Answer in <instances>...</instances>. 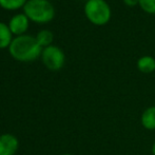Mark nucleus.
Returning <instances> with one entry per match:
<instances>
[{
	"mask_svg": "<svg viewBox=\"0 0 155 155\" xmlns=\"http://www.w3.org/2000/svg\"><path fill=\"white\" fill-rule=\"evenodd\" d=\"M124 1L128 6H135L137 3H139V0H124Z\"/></svg>",
	"mask_w": 155,
	"mask_h": 155,
	"instance_id": "nucleus-13",
	"label": "nucleus"
},
{
	"mask_svg": "<svg viewBox=\"0 0 155 155\" xmlns=\"http://www.w3.org/2000/svg\"><path fill=\"white\" fill-rule=\"evenodd\" d=\"M62 155H72V154H62Z\"/></svg>",
	"mask_w": 155,
	"mask_h": 155,
	"instance_id": "nucleus-15",
	"label": "nucleus"
},
{
	"mask_svg": "<svg viewBox=\"0 0 155 155\" xmlns=\"http://www.w3.org/2000/svg\"><path fill=\"white\" fill-rule=\"evenodd\" d=\"M43 64L51 71H58L63 67L65 61L64 53L56 45H49L45 48L41 53Z\"/></svg>",
	"mask_w": 155,
	"mask_h": 155,
	"instance_id": "nucleus-4",
	"label": "nucleus"
},
{
	"mask_svg": "<svg viewBox=\"0 0 155 155\" xmlns=\"http://www.w3.org/2000/svg\"><path fill=\"white\" fill-rule=\"evenodd\" d=\"M19 148V140L15 135L4 133L0 135V155H15Z\"/></svg>",
	"mask_w": 155,
	"mask_h": 155,
	"instance_id": "nucleus-5",
	"label": "nucleus"
},
{
	"mask_svg": "<svg viewBox=\"0 0 155 155\" xmlns=\"http://www.w3.org/2000/svg\"><path fill=\"white\" fill-rule=\"evenodd\" d=\"M36 40L41 48H47L49 45H51L52 41H53V34L49 30H42V31H40L37 34Z\"/></svg>",
	"mask_w": 155,
	"mask_h": 155,
	"instance_id": "nucleus-10",
	"label": "nucleus"
},
{
	"mask_svg": "<svg viewBox=\"0 0 155 155\" xmlns=\"http://www.w3.org/2000/svg\"><path fill=\"white\" fill-rule=\"evenodd\" d=\"M84 13L89 20L96 25H104L110 20L111 10L104 0H88L84 5Z\"/></svg>",
	"mask_w": 155,
	"mask_h": 155,
	"instance_id": "nucleus-3",
	"label": "nucleus"
},
{
	"mask_svg": "<svg viewBox=\"0 0 155 155\" xmlns=\"http://www.w3.org/2000/svg\"><path fill=\"white\" fill-rule=\"evenodd\" d=\"M25 14L29 19L37 23H45L54 18L55 10L48 0H29L23 6Z\"/></svg>",
	"mask_w": 155,
	"mask_h": 155,
	"instance_id": "nucleus-2",
	"label": "nucleus"
},
{
	"mask_svg": "<svg viewBox=\"0 0 155 155\" xmlns=\"http://www.w3.org/2000/svg\"><path fill=\"white\" fill-rule=\"evenodd\" d=\"M139 5L145 12L155 14V0H139Z\"/></svg>",
	"mask_w": 155,
	"mask_h": 155,
	"instance_id": "nucleus-12",
	"label": "nucleus"
},
{
	"mask_svg": "<svg viewBox=\"0 0 155 155\" xmlns=\"http://www.w3.org/2000/svg\"><path fill=\"white\" fill-rule=\"evenodd\" d=\"M151 152H152V154L155 155V141H154V143L152 145V149H151Z\"/></svg>",
	"mask_w": 155,
	"mask_h": 155,
	"instance_id": "nucleus-14",
	"label": "nucleus"
},
{
	"mask_svg": "<svg viewBox=\"0 0 155 155\" xmlns=\"http://www.w3.org/2000/svg\"><path fill=\"white\" fill-rule=\"evenodd\" d=\"M27 0H0V6L4 10L14 11L25 6Z\"/></svg>",
	"mask_w": 155,
	"mask_h": 155,
	"instance_id": "nucleus-11",
	"label": "nucleus"
},
{
	"mask_svg": "<svg viewBox=\"0 0 155 155\" xmlns=\"http://www.w3.org/2000/svg\"><path fill=\"white\" fill-rule=\"evenodd\" d=\"M8 51L14 59L23 62L33 61L42 53L36 37L29 35H21L13 39L12 43L8 47Z\"/></svg>",
	"mask_w": 155,
	"mask_h": 155,
	"instance_id": "nucleus-1",
	"label": "nucleus"
},
{
	"mask_svg": "<svg viewBox=\"0 0 155 155\" xmlns=\"http://www.w3.org/2000/svg\"><path fill=\"white\" fill-rule=\"evenodd\" d=\"M140 123L146 130H155V106L149 107L143 111L140 117Z\"/></svg>",
	"mask_w": 155,
	"mask_h": 155,
	"instance_id": "nucleus-7",
	"label": "nucleus"
},
{
	"mask_svg": "<svg viewBox=\"0 0 155 155\" xmlns=\"http://www.w3.org/2000/svg\"><path fill=\"white\" fill-rule=\"evenodd\" d=\"M137 68L145 74L152 73L155 70V59L151 56H143L137 61Z\"/></svg>",
	"mask_w": 155,
	"mask_h": 155,
	"instance_id": "nucleus-8",
	"label": "nucleus"
},
{
	"mask_svg": "<svg viewBox=\"0 0 155 155\" xmlns=\"http://www.w3.org/2000/svg\"><path fill=\"white\" fill-rule=\"evenodd\" d=\"M12 32L3 22H0V49H5L12 43Z\"/></svg>",
	"mask_w": 155,
	"mask_h": 155,
	"instance_id": "nucleus-9",
	"label": "nucleus"
},
{
	"mask_svg": "<svg viewBox=\"0 0 155 155\" xmlns=\"http://www.w3.org/2000/svg\"><path fill=\"white\" fill-rule=\"evenodd\" d=\"M8 28H10L12 34L21 36L25 34V32L29 28V18L25 14L15 15L8 22Z\"/></svg>",
	"mask_w": 155,
	"mask_h": 155,
	"instance_id": "nucleus-6",
	"label": "nucleus"
}]
</instances>
